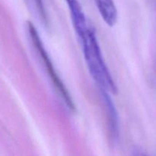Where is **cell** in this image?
Instances as JSON below:
<instances>
[{
	"mask_svg": "<svg viewBox=\"0 0 156 156\" xmlns=\"http://www.w3.org/2000/svg\"><path fill=\"white\" fill-rule=\"evenodd\" d=\"M73 27L79 40L89 73L101 92L116 94L117 88L103 58L97 36L89 25L85 14L72 18Z\"/></svg>",
	"mask_w": 156,
	"mask_h": 156,
	"instance_id": "obj_1",
	"label": "cell"
},
{
	"mask_svg": "<svg viewBox=\"0 0 156 156\" xmlns=\"http://www.w3.org/2000/svg\"><path fill=\"white\" fill-rule=\"evenodd\" d=\"M27 28L32 43H33L34 46L36 48L37 51L38 52V54L41 56V59H42L43 62L44 64V66H45L47 71L48 72L50 78L51 79L53 83L54 84L55 88H56L59 94H60L61 98L64 101L66 105H67L69 109L74 111L76 110V108H75V105L73 103V99L71 98V96H70L69 93L67 91V88L65 87L63 82H62L60 78L58 76L56 69H54L51 59H50L48 53H47L45 48H44V46L43 44V42L41 41L37 30V29L35 28L34 24L30 21H27Z\"/></svg>",
	"mask_w": 156,
	"mask_h": 156,
	"instance_id": "obj_2",
	"label": "cell"
},
{
	"mask_svg": "<svg viewBox=\"0 0 156 156\" xmlns=\"http://www.w3.org/2000/svg\"><path fill=\"white\" fill-rule=\"evenodd\" d=\"M101 16L108 25L114 26L117 21V11L114 0H94Z\"/></svg>",
	"mask_w": 156,
	"mask_h": 156,
	"instance_id": "obj_3",
	"label": "cell"
},
{
	"mask_svg": "<svg viewBox=\"0 0 156 156\" xmlns=\"http://www.w3.org/2000/svg\"><path fill=\"white\" fill-rule=\"evenodd\" d=\"M103 94L104 100H105V105H106L107 111L109 115V121L110 126H111V132L115 136L118 131V117H117V113L116 111L115 106L112 101V99L110 97L109 93L108 92H101Z\"/></svg>",
	"mask_w": 156,
	"mask_h": 156,
	"instance_id": "obj_4",
	"label": "cell"
},
{
	"mask_svg": "<svg viewBox=\"0 0 156 156\" xmlns=\"http://www.w3.org/2000/svg\"><path fill=\"white\" fill-rule=\"evenodd\" d=\"M36 4L37 9V11L39 12L40 15L42 17V19L44 21H47V14H46L45 9H44V3H43L42 0H34Z\"/></svg>",
	"mask_w": 156,
	"mask_h": 156,
	"instance_id": "obj_5",
	"label": "cell"
}]
</instances>
